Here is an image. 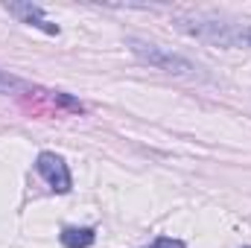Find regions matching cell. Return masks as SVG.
Here are the masks:
<instances>
[{"label": "cell", "instance_id": "9", "mask_svg": "<svg viewBox=\"0 0 251 248\" xmlns=\"http://www.w3.org/2000/svg\"><path fill=\"white\" fill-rule=\"evenodd\" d=\"M243 248H251V246H243Z\"/></svg>", "mask_w": 251, "mask_h": 248}, {"label": "cell", "instance_id": "5", "mask_svg": "<svg viewBox=\"0 0 251 248\" xmlns=\"http://www.w3.org/2000/svg\"><path fill=\"white\" fill-rule=\"evenodd\" d=\"M59 240L64 248H91L97 243V231L94 228H64Z\"/></svg>", "mask_w": 251, "mask_h": 248}, {"label": "cell", "instance_id": "1", "mask_svg": "<svg viewBox=\"0 0 251 248\" xmlns=\"http://www.w3.org/2000/svg\"><path fill=\"white\" fill-rule=\"evenodd\" d=\"M176 26L184 35L204 41V44L251 50V24H231V21H219V18H178Z\"/></svg>", "mask_w": 251, "mask_h": 248}, {"label": "cell", "instance_id": "8", "mask_svg": "<svg viewBox=\"0 0 251 248\" xmlns=\"http://www.w3.org/2000/svg\"><path fill=\"white\" fill-rule=\"evenodd\" d=\"M146 248H187L181 240H173V237H158V240H152Z\"/></svg>", "mask_w": 251, "mask_h": 248}, {"label": "cell", "instance_id": "6", "mask_svg": "<svg viewBox=\"0 0 251 248\" xmlns=\"http://www.w3.org/2000/svg\"><path fill=\"white\" fill-rule=\"evenodd\" d=\"M29 91V82H24L21 76H12L6 70H0V94H21Z\"/></svg>", "mask_w": 251, "mask_h": 248}, {"label": "cell", "instance_id": "7", "mask_svg": "<svg viewBox=\"0 0 251 248\" xmlns=\"http://www.w3.org/2000/svg\"><path fill=\"white\" fill-rule=\"evenodd\" d=\"M47 97H50V102H56V105H62V108H70V111H85V105L79 102V99H73V97H67L62 91H47Z\"/></svg>", "mask_w": 251, "mask_h": 248}, {"label": "cell", "instance_id": "3", "mask_svg": "<svg viewBox=\"0 0 251 248\" xmlns=\"http://www.w3.org/2000/svg\"><path fill=\"white\" fill-rule=\"evenodd\" d=\"M35 173L53 187L56 193H70V187H73L70 170H67L64 158L56 155V152H41V155L35 158Z\"/></svg>", "mask_w": 251, "mask_h": 248}, {"label": "cell", "instance_id": "4", "mask_svg": "<svg viewBox=\"0 0 251 248\" xmlns=\"http://www.w3.org/2000/svg\"><path fill=\"white\" fill-rule=\"evenodd\" d=\"M3 9H6L9 15H15L21 24L35 26V29H41V32H47V35H59V32H62L59 24H53V21L44 15V9H41L38 3H6Z\"/></svg>", "mask_w": 251, "mask_h": 248}, {"label": "cell", "instance_id": "2", "mask_svg": "<svg viewBox=\"0 0 251 248\" xmlns=\"http://www.w3.org/2000/svg\"><path fill=\"white\" fill-rule=\"evenodd\" d=\"M126 44L140 62L155 67V70H164V73H173V76H199V64H193L190 59L167 50V47H158V44L143 41V38H128Z\"/></svg>", "mask_w": 251, "mask_h": 248}]
</instances>
